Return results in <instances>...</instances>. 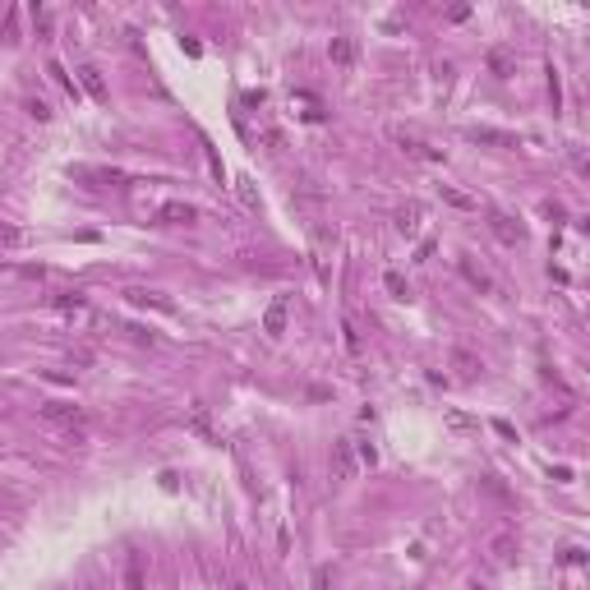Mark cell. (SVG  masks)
<instances>
[{"instance_id":"6da1fadb","label":"cell","mask_w":590,"mask_h":590,"mask_svg":"<svg viewBox=\"0 0 590 590\" xmlns=\"http://www.w3.org/2000/svg\"><path fill=\"white\" fill-rule=\"evenodd\" d=\"M356 470H360L356 438H337V443H332V480L346 484V480H356Z\"/></svg>"},{"instance_id":"7a4b0ae2","label":"cell","mask_w":590,"mask_h":590,"mask_svg":"<svg viewBox=\"0 0 590 590\" xmlns=\"http://www.w3.org/2000/svg\"><path fill=\"white\" fill-rule=\"evenodd\" d=\"M42 419L47 424H56V429H83V419H88V411L74 402H47L42 406Z\"/></svg>"},{"instance_id":"3957f363","label":"cell","mask_w":590,"mask_h":590,"mask_svg":"<svg viewBox=\"0 0 590 590\" xmlns=\"http://www.w3.org/2000/svg\"><path fill=\"white\" fill-rule=\"evenodd\" d=\"M157 221H162V226H189V221H199V208L185 203V199H171V203L157 208Z\"/></svg>"},{"instance_id":"277c9868","label":"cell","mask_w":590,"mask_h":590,"mask_svg":"<svg viewBox=\"0 0 590 590\" xmlns=\"http://www.w3.org/2000/svg\"><path fill=\"white\" fill-rule=\"evenodd\" d=\"M489 231H494L503 245H521V240H526V226L516 217H507V212H489Z\"/></svg>"},{"instance_id":"5b68a950","label":"cell","mask_w":590,"mask_h":590,"mask_svg":"<svg viewBox=\"0 0 590 590\" xmlns=\"http://www.w3.org/2000/svg\"><path fill=\"white\" fill-rule=\"evenodd\" d=\"M448 364L452 369H457V378H461V383H470V378H480V356H475V351H466V346H452V356H448Z\"/></svg>"},{"instance_id":"8992f818","label":"cell","mask_w":590,"mask_h":590,"mask_svg":"<svg viewBox=\"0 0 590 590\" xmlns=\"http://www.w3.org/2000/svg\"><path fill=\"white\" fill-rule=\"evenodd\" d=\"M129 305H139V309H162V314H175V300H166L162 291H143V286H129L124 291Z\"/></svg>"},{"instance_id":"52a82bcc","label":"cell","mask_w":590,"mask_h":590,"mask_svg":"<svg viewBox=\"0 0 590 590\" xmlns=\"http://www.w3.org/2000/svg\"><path fill=\"white\" fill-rule=\"evenodd\" d=\"M457 267H461V277H466V281H470V286H475L480 295H494V277H489V272H484V267L475 263L470 254H461V259H457Z\"/></svg>"},{"instance_id":"ba28073f","label":"cell","mask_w":590,"mask_h":590,"mask_svg":"<svg viewBox=\"0 0 590 590\" xmlns=\"http://www.w3.org/2000/svg\"><path fill=\"white\" fill-rule=\"evenodd\" d=\"M392 221H397V231H402V235H415L419 221H424V203H419V199H406L402 208H397V217H392Z\"/></svg>"},{"instance_id":"9c48e42d","label":"cell","mask_w":590,"mask_h":590,"mask_svg":"<svg viewBox=\"0 0 590 590\" xmlns=\"http://www.w3.org/2000/svg\"><path fill=\"white\" fill-rule=\"evenodd\" d=\"M356 37H332V42H327V61L337 65V69H351V65H356Z\"/></svg>"},{"instance_id":"30bf717a","label":"cell","mask_w":590,"mask_h":590,"mask_svg":"<svg viewBox=\"0 0 590 590\" xmlns=\"http://www.w3.org/2000/svg\"><path fill=\"white\" fill-rule=\"evenodd\" d=\"M185 429L189 434H199L203 443H217V434H212V419H208V406H189V415H185Z\"/></svg>"},{"instance_id":"8fae6325","label":"cell","mask_w":590,"mask_h":590,"mask_svg":"<svg viewBox=\"0 0 590 590\" xmlns=\"http://www.w3.org/2000/svg\"><path fill=\"white\" fill-rule=\"evenodd\" d=\"M78 83H83V93L93 97V102H107V78H102V69H97V65H83V69H78Z\"/></svg>"},{"instance_id":"7c38bea8","label":"cell","mask_w":590,"mask_h":590,"mask_svg":"<svg viewBox=\"0 0 590 590\" xmlns=\"http://www.w3.org/2000/svg\"><path fill=\"white\" fill-rule=\"evenodd\" d=\"M263 332H267V337H281V332H286V295H277V300L267 305V314H263Z\"/></svg>"},{"instance_id":"4fadbf2b","label":"cell","mask_w":590,"mask_h":590,"mask_svg":"<svg viewBox=\"0 0 590 590\" xmlns=\"http://www.w3.org/2000/svg\"><path fill=\"white\" fill-rule=\"evenodd\" d=\"M489 69H494L498 78H512L516 74V56L507 47H489Z\"/></svg>"},{"instance_id":"5bb4252c","label":"cell","mask_w":590,"mask_h":590,"mask_svg":"<svg viewBox=\"0 0 590 590\" xmlns=\"http://www.w3.org/2000/svg\"><path fill=\"white\" fill-rule=\"evenodd\" d=\"M470 139L475 143H494V148H516V134H503V129H489V124H475Z\"/></svg>"},{"instance_id":"9a60e30c","label":"cell","mask_w":590,"mask_h":590,"mask_svg":"<svg viewBox=\"0 0 590 590\" xmlns=\"http://www.w3.org/2000/svg\"><path fill=\"white\" fill-rule=\"evenodd\" d=\"M124 590H148V572H143L139 554H129V558H124Z\"/></svg>"},{"instance_id":"2e32d148","label":"cell","mask_w":590,"mask_h":590,"mask_svg":"<svg viewBox=\"0 0 590 590\" xmlns=\"http://www.w3.org/2000/svg\"><path fill=\"white\" fill-rule=\"evenodd\" d=\"M438 194H443V203H452V208H461V212H480V199H470V194H461V189L443 185Z\"/></svg>"},{"instance_id":"e0dca14e","label":"cell","mask_w":590,"mask_h":590,"mask_svg":"<svg viewBox=\"0 0 590 590\" xmlns=\"http://www.w3.org/2000/svg\"><path fill=\"white\" fill-rule=\"evenodd\" d=\"M397 143H402L411 157H424V162H443V153L438 148H429V143H419V139H406V134H397Z\"/></svg>"},{"instance_id":"ac0fdd59","label":"cell","mask_w":590,"mask_h":590,"mask_svg":"<svg viewBox=\"0 0 590 590\" xmlns=\"http://www.w3.org/2000/svg\"><path fill=\"white\" fill-rule=\"evenodd\" d=\"M383 286H388L392 300H406V295H411V286H406V277L397 272V267H388V272H383Z\"/></svg>"},{"instance_id":"d6986e66","label":"cell","mask_w":590,"mask_h":590,"mask_svg":"<svg viewBox=\"0 0 590 590\" xmlns=\"http://www.w3.org/2000/svg\"><path fill=\"white\" fill-rule=\"evenodd\" d=\"M28 240H32V235L19 231V226H0V245H5V249H23Z\"/></svg>"},{"instance_id":"ffe728a7","label":"cell","mask_w":590,"mask_h":590,"mask_svg":"<svg viewBox=\"0 0 590 590\" xmlns=\"http://www.w3.org/2000/svg\"><path fill=\"white\" fill-rule=\"evenodd\" d=\"M51 305L69 314V309H83V295H78V291H56V295H51Z\"/></svg>"},{"instance_id":"44dd1931","label":"cell","mask_w":590,"mask_h":590,"mask_svg":"<svg viewBox=\"0 0 590 590\" xmlns=\"http://www.w3.org/2000/svg\"><path fill=\"white\" fill-rule=\"evenodd\" d=\"M480 489H484V494H494L498 503H512V494H507V484L498 480V475H484V480H480Z\"/></svg>"},{"instance_id":"7402d4cb","label":"cell","mask_w":590,"mask_h":590,"mask_svg":"<svg viewBox=\"0 0 590 590\" xmlns=\"http://www.w3.org/2000/svg\"><path fill=\"white\" fill-rule=\"evenodd\" d=\"M489 549H494V558H498V562H507V558L516 554V540H512V535H498V540L489 544Z\"/></svg>"},{"instance_id":"603a6c76","label":"cell","mask_w":590,"mask_h":590,"mask_svg":"<svg viewBox=\"0 0 590 590\" xmlns=\"http://www.w3.org/2000/svg\"><path fill=\"white\" fill-rule=\"evenodd\" d=\"M235 189H240V203H245V208H259V189H254V180H249V175H240V180H235Z\"/></svg>"},{"instance_id":"cb8c5ba5","label":"cell","mask_w":590,"mask_h":590,"mask_svg":"<svg viewBox=\"0 0 590 590\" xmlns=\"http://www.w3.org/2000/svg\"><path fill=\"white\" fill-rule=\"evenodd\" d=\"M342 337H346V351L360 356V327H356V318H342Z\"/></svg>"},{"instance_id":"d4e9b609","label":"cell","mask_w":590,"mask_h":590,"mask_svg":"<svg viewBox=\"0 0 590 590\" xmlns=\"http://www.w3.org/2000/svg\"><path fill=\"white\" fill-rule=\"evenodd\" d=\"M448 429H452V434H470V429H475V419L461 415V411H448Z\"/></svg>"},{"instance_id":"484cf974","label":"cell","mask_w":590,"mask_h":590,"mask_svg":"<svg viewBox=\"0 0 590 590\" xmlns=\"http://www.w3.org/2000/svg\"><path fill=\"white\" fill-rule=\"evenodd\" d=\"M549 102H554V111H562V83H558V69L549 65Z\"/></svg>"},{"instance_id":"4316f807","label":"cell","mask_w":590,"mask_h":590,"mask_svg":"<svg viewBox=\"0 0 590 590\" xmlns=\"http://www.w3.org/2000/svg\"><path fill=\"white\" fill-rule=\"evenodd\" d=\"M47 74H51V78H56V83H61V88H65V93H69V97H74V78L65 74V69H61V65H56V61H51V65H47Z\"/></svg>"},{"instance_id":"83f0119b","label":"cell","mask_w":590,"mask_h":590,"mask_svg":"<svg viewBox=\"0 0 590 590\" xmlns=\"http://www.w3.org/2000/svg\"><path fill=\"white\" fill-rule=\"evenodd\" d=\"M23 111H28L32 120H51V107L42 102V97H28V107H23Z\"/></svg>"},{"instance_id":"f1b7e54d","label":"cell","mask_w":590,"mask_h":590,"mask_svg":"<svg viewBox=\"0 0 590 590\" xmlns=\"http://www.w3.org/2000/svg\"><path fill=\"white\" fill-rule=\"evenodd\" d=\"M263 143H267V153H281V148H286V134H281V129H263Z\"/></svg>"},{"instance_id":"f546056e","label":"cell","mask_w":590,"mask_h":590,"mask_svg":"<svg viewBox=\"0 0 590 590\" xmlns=\"http://www.w3.org/2000/svg\"><path fill=\"white\" fill-rule=\"evenodd\" d=\"M32 23H37V32H42V37H51V14H47V10H42V5L32 10Z\"/></svg>"},{"instance_id":"4dcf8cb0","label":"cell","mask_w":590,"mask_h":590,"mask_svg":"<svg viewBox=\"0 0 590 590\" xmlns=\"http://www.w3.org/2000/svg\"><path fill=\"white\" fill-rule=\"evenodd\" d=\"M544 217H554V221H562L567 212H562V203H544Z\"/></svg>"},{"instance_id":"1f68e13d","label":"cell","mask_w":590,"mask_h":590,"mask_svg":"<svg viewBox=\"0 0 590 590\" xmlns=\"http://www.w3.org/2000/svg\"><path fill=\"white\" fill-rule=\"evenodd\" d=\"M314 590H327V572H323V567L314 572Z\"/></svg>"},{"instance_id":"d6a6232c","label":"cell","mask_w":590,"mask_h":590,"mask_svg":"<svg viewBox=\"0 0 590 590\" xmlns=\"http://www.w3.org/2000/svg\"><path fill=\"white\" fill-rule=\"evenodd\" d=\"M231 590H249V586H245V581H231Z\"/></svg>"},{"instance_id":"836d02e7","label":"cell","mask_w":590,"mask_h":590,"mask_svg":"<svg viewBox=\"0 0 590 590\" xmlns=\"http://www.w3.org/2000/svg\"><path fill=\"white\" fill-rule=\"evenodd\" d=\"M470 590H484V586H470Z\"/></svg>"}]
</instances>
